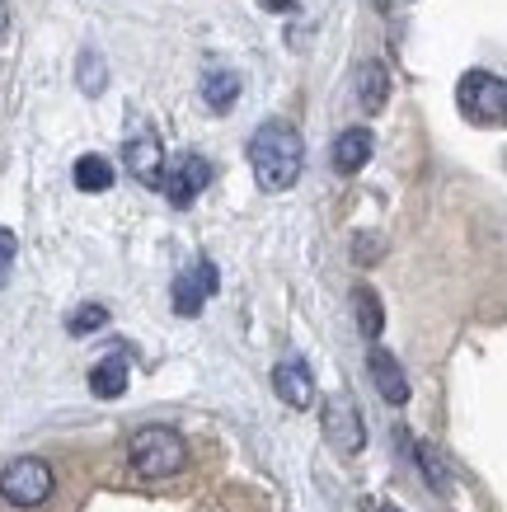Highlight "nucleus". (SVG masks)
Wrapping results in <instances>:
<instances>
[{
    "label": "nucleus",
    "instance_id": "f257e3e1",
    "mask_svg": "<svg viewBox=\"0 0 507 512\" xmlns=\"http://www.w3.org/2000/svg\"><path fill=\"white\" fill-rule=\"evenodd\" d=\"M249 165H254V179H259L263 193H287V188L301 179V165H306V141L292 123L282 118H268V123L249 137Z\"/></svg>",
    "mask_w": 507,
    "mask_h": 512
},
{
    "label": "nucleus",
    "instance_id": "dca6fc26",
    "mask_svg": "<svg viewBox=\"0 0 507 512\" xmlns=\"http://www.w3.org/2000/svg\"><path fill=\"white\" fill-rule=\"evenodd\" d=\"M71 179H76L80 193H108V188H113V165H108L104 156H80Z\"/></svg>",
    "mask_w": 507,
    "mask_h": 512
},
{
    "label": "nucleus",
    "instance_id": "7ed1b4c3",
    "mask_svg": "<svg viewBox=\"0 0 507 512\" xmlns=\"http://www.w3.org/2000/svg\"><path fill=\"white\" fill-rule=\"evenodd\" d=\"M456 104L470 123L507 127V80L493 71H465L456 85Z\"/></svg>",
    "mask_w": 507,
    "mask_h": 512
},
{
    "label": "nucleus",
    "instance_id": "412c9836",
    "mask_svg": "<svg viewBox=\"0 0 507 512\" xmlns=\"http://www.w3.org/2000/svg\"><path fill=\"white\" fill-rule=\"evenodd\" d=\"M263 10H273V15H287V10H292V0H263Z\"/></svg>",
    "mask_w": 507,
    "mask_h": 512
},
{
    "label": "nucleus",
    "instance_id": "0eeeda50",
    "mask_svg": "<svg viewBox=\"0 0 507 512\" xmlns=\"http://www.w3.org/2000/svg\"><path fill=\"white\" fill-rule=\"evenodd\" d=\"M212 184V160L207 156H193V151H184V156H174V165L165 170V179H160V188H165V198L184 212V207H193L198 202V193Z\"/></svg>",
    "mask_w": 507,
    "mask_h": 512
},
{
    "label": "nucleus",
    "instance_id": "aec40b11",
    "mask_svg": "<svg viewBox=\"0 0 507 512\" xmlns=\"http://www.w3.org/2000/svg\"><path fill=\"white\" fill-rule=\"evenodd\" d=\"M15 254H19V240H15V231H5V226H0V287L10 282V268H15Z\"/></svg>",
    "mask_w": 507,
    "mask_h": 512
},
{
    "label": "nucleus",
    "instance_id": "9d476101",
    "mask_svg": "<svg viewBox=\"0 0 507 512\" xmlns=\"http://www.w3.org/2000/svg\"><path fill=\"white\" fill-rule=\"evenodd\" d=\"M367 372H371V381H376V390H381L385 404H404V400H409V376H404V367L395 362V353H390V348L371 343Z\"/></svg>",
    "mask_w": 507,
    "mask_h": 512
},
{
    "label": "nucleus",
    "instance_id": "2eb2a0df",
    "mask_svg": "<svg viewBox=\"0 0 507 512\" xmlns=\"http://www.w3.org/2000/svg\"><path fill=\"white\" fill-rule=\"evenodd\" d=\"M235 99H240V80H235V71H207L202 76V104L216 113L235 109Z\"/></svg>",
    "mask_w": 507,
    "mask_h": 512
},
{
    "label": "nucleus",
    "instance_id": "6e6552de",
    "mask_svg": "<svg viewBox=\"0 0 507 512\" xmlns=\"http://www.w3.org/2000/svg\"><path fill=\"white\" fill-rule=\"evenodd\" d=\"M216 264L212 259H193V264L184 268V273H179V278H174V315H184V320H198L202 315V306H207V301H212L216 296Z\"/></svg>",
    "mask_w": 507,
    "mask_h": 512
},
{
    "label": "nucleus",
    "instance_id": "39448f33",
    "mask_svg": "<svg viewBox=\"0 0 507 512\" xmlns=\"http://www.w3.org/2000/svg\"><path fill=\"white\" fill-rule=\"evenodd\" d=\"M324 437L343 456H357V451L367 447V423H362V409H357V400L348 390L329 395V404H324Z\"/></svg>",
    "mask_w": 507,
    "mask_h": 512
},
{
    "label": "nucleus",
    "instance_id": "20e7f679",
    "mask_svg": "<svg viewBox=\"0 0 507 512\" xmlns=\"http://www.w3.org/2000/svg\"><path fill=\"white\" fill-rule=\"evenodd\" d=\"M52 466L47 461H38V456H19V461H10V466L0 470V494H5V503H15V508H38V503H47L52 498Z\"/></svg>",
    "mask_w": 507,
    "mask_h": 512
},
{
    "label": "nucleus",
    "instance_id": "1a4fd4ad",
    "mask_svg": "<svg viewBox=\"0 0 507 512\" xmlns=\"http://www.w3.org/2000/svg\"><path fill=\"white\" fill-rule=\"evenodd\" d=\"M273 390L282 404H292V409H310L315 404V376L301 357H282L273 367Z\"/></svg>",
    "mask_w": 507,
    "mask_h": 512
},
{
    "label": "nucleus",
    "instance_id": "5701e85b",
    "mask_svg": "<svg viewBox=\"0 0 507 512\" xmlns=\"http://www.w3.org/2000/svg\"><path fill=\"white\" fill-rule=\"evenodd\" d=\"M371 512H400V508H395V503H376V508H371Z\"/></svg>",
    "mask_w": 507,
    "mask_h": 512
},
{
    "label": "nucleus",
    "instance_id": "f8f14e48",
    "mask_svg": "<svg viewBox=\"0 0 507 512\" xmlns=\"http://www.w3.org/2000/svg\"><path fill=\"white\" fill-rule=\"evenodd\" d=\"M90 390L99 395V400H123V395H127V357L123 353H108L104 362H94Z\"/></svg>",
    "mask_w": 507,
    "mask_h": 512
},
{
    "label": "nucleus",
    "instance_id": "f3484780",
    "mask_svg": "<svg viewBox=\"0 0 507 512\" xmlns=\"http://www.w3.org/2000/svg\"><path fill=\"white\" fill-rule=\"evenodd\" d=\"M104 85H108L104 57H99L94 47H85V52H80V90H85V94H104Z\"/></svg>",
    "mask_w": 507,
    "mask_h": 512
},
{
    "label": "nucleus",
    "instance_id": "6ab92c4d",
    "mask_svg": "<svg viewBox=\"0 0 507 512\" xmlns=\"http://www.w3.org/2000/svg\"><path fill=\"white\" fill-rule=\"evenodd\" d=\"M414 456H418V466H423V475H428V484L437 489V494H442V489H446V470H442V456H437V447L418 442Z\"/></svg>",
    "mask_w": 507,
    "mask_h": 512
},
{
    "label": "nucleus",
    "instance_id": "4be33fe9",
    "mask_svg": "<svg viewBox=\"0 0 507 512\" xmlns=\"http://www.w3.org/2000/svg\"><path fill=\"white\" fill-rule=\"evenodd\" d=\"M5 24H10V10H5V0H0V29H5Z\"/></svg>",
    "mask_w": 507,
    "mask_h": 512
},
{
    "label": "nucleus",
    "instance_id": "f03ea898",
    "mask_svg": "<svg viewBox=\"0 0 507 512\" xmlns=\"http://www.w3.org/2000/svg\"><path fill=\"white\" fill-rule=\"evenodd\" d=\"M127 461L146 480H165V475H174V470L184 466V437L174 433V428H160V423L137 428L132 442H127Z\"/></svg>",
    "mask_w": 507,
    "mask_h": 512
},
{
    "label": "nucleus",
    "instance_id": "4468645a",
    "mask_svg": "<svg viewBox=\"0 0 507 512\" xmlns=\"http://www.w3.org/2000/svg\"><path fill=\"white\" fill-rule=\"evenodd\" d=\"M357 99H362V109L367 113H381L385 99H390V76H385L381 62H367L357 71Z\"/></svg>",
    "mask_w": 507,
    "mask_h": 512
},
{
    "label": "nucleus",
    "instance_id": "9b49d317",
    "mask_svg": "<svg viewBox=\"0 0 507 512\" xmlns=\"http://www.w3.org/2000/svg\"><path fill=\"white\" fill-rule=\"evenodd\" d=\"M371 151H376V141H371L367 127H348V132H338V141H334V170L338 174H357L371 160Z\"/></svg>",
    "mask_w": 507,
    "mask_h": 512
},
{
    "label": "nucleus",
    "instance_id": "ddd939ff",
    "mask_svg": "<svg viewBox=\"0 0 507 512\" xmlns=\"http://www.w3.org/2000/svg\"><path fill=\"white\" fill-rule=\"evenodd\" d=\"M353 315H357V329H362V339L376 343L385 329V311H381V296L371 292L367 282L362 287H353Z\"/></svg>",
    "mask_w": 507,
    "mask_h": 512
},
{
    "label": "nucleus",
    "instance_id": "423d86ee",
    "mask_svg": "<svg viewBox=\"0 0 507 512\" xmlns=\"http://www.w3.org/2000/svg\"><path fill=\"white\" fill-rule=\"evenodd\" d=\"M123 165H127V174H132L137 184L160 188V179H165V156H160V137H155L151 123H137L132 132H127Z\"/></svg>",
    "mask_w": 507,
    "mask_h": 512
},
{
    "label": "nucleus",
    "instance_id": "a211bd4d",
    "mask_svg": "<svg viewBox=\"0 0 507 512\" xmlns=\"http://www.w3.org/2000/svg\"><path fill=\"white\" fill-rule=\"evenodd\" d=\"M104 325H108V306H99V301H85V306L66 320L71 334H94V329H104Z\"/></svg>",
    "mask_w": 507,
    "mask_h": 512
}]
</instances>
